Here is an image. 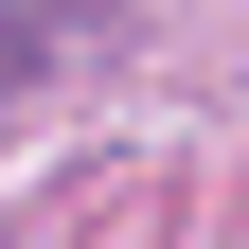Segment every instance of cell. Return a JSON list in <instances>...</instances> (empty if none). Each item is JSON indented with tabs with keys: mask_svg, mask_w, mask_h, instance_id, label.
<instances>
[{
	"mask_svg": "<svg viewBox=\"0 0 249 249\" xmlns=\"http://www.w3.org/2000/svg\"><path fill=\"white\" fill-rule=\"evenodd\" d=\"M18 71H36V18H0V89H18Z\"/></svg>",
	"mask_w": 249,
	"mask_h": 249,
	"instance_id": "obj_1",
	"label": "cell"
}]
</instances>
